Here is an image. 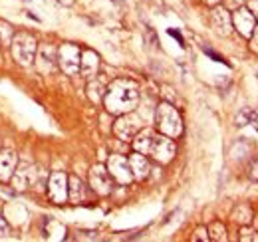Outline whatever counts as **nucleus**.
<instances>
[{
    "label": "nucleus",
    "instance_id": "nucleus-1",
    "mask_svg": "<svg viewBox=\"0 0 258 242\" xmlns=\"http://www.w3.org/2000/svg\"><path fill=\"white\" fill-rule=\"evenodd\" d=\"M103 103L109 113L115 115L129 113L139 103V86L131 80H115L109 84V88H105Z\"/></svg>",
    "mask_w": 258,
    "mask_h": 242
},
{
    "label": "nucleus",
    "instance_id": "nucleus-2",
    "mask_svg": "<svg viewBox=\"0 0 258 242\" xmlns=\"http://www.w3.org/2000/svg\"><path fill=\"white\" fill-rule=\"evenodd\" d=\"M10 46H12L14 60L18 62L20 66H30L34 62L38 46H36V38H34L30 32H18V34H14Z\"/></svg>",
    "mask_w": 258,
    "mask_h": 242
},
{
    "label": "nucleus",
    "instance_id": "nucleus-3",
    "mask_svg": "<svg viewBox=\"0 0 258 242\" xmlns=\"http://www.w3.org/2000/svg\"><path fill=\"white\" fill-rule=\"evenodd\" d=\"M157 127L167 137H179L183 133V121L171 103H161L157 107Z\"/></svg>",
    "mask_w": 258,
    "mask_h": 242
},
{
    "label": "nucleus",
    "instance_id": "nucleus-4",
    "mask_svg": "<svg viewBox=\"0 0 258 242\" xmlns=\"http://www.w3.org/2000/svg\"><path fill=\"white\" fill-rule=\"evenodd\" d=\"M80 60H82V52L76 44H62L58 48V66L68 76H74L80 70Z\"/></svg>",
    "mask_w": 258,
    "mask_h": 242
},
{
    "label": "nucleus",
    "instance_id": "nucleus-5",
    "mask_svg": "<svg viewBox=\"0 0 258 242\" xmlns=\"http://www.w3.org/2000/svg\"><path fill=\"white\" fill-rule=\"evenodd\" d=\"M36 68L42 74H52L58 68V48L52 44H40V48L36 50Z\"/></svg>",
    "mask_w": 258,
    "mask_h": 242
},
{
    "label": "nucleus",
    "instance_id": "nucleus-6",
    "mask_svg": "<svg viewBox=\"0 0 258 242\" xmlns=\"http://www.w3.org/2000/svg\"><path fill=\"white\" fill-rule=\"evenodd\" d=\"M141 129H143V123H141V119H139L137 115H133L131 111H129V113H123L119 119L115 121V125H113V133H115L119 139H123V141L133 139Z\"/></svg>",
    "mask_w": 258,
    "mask_h": 242
},
{
    "label": "nucleus",
    "instance_id": "nucleus-7",
    "mask_svg": "<svg viewBox=\"0 0 258 242\" xmlns=\"http://www.w3.org/2000/svg\"><path fill=\"white\" fill-rule=\"evenodd\" d=\"M107 171L109 175L121 185H129L133 181V173L129 167V159H125L123 155H111L107 161Z\"/></svg>",
    "mask_w": 258,
    "mask_h": 242
},
{
    "label": "nucleus",
    "instance_id": "nucleus-8",
    "mask_svg": "<svg viewBox=\"0 0 258 242\" xmlns=\"http://www.w3.org/2000/svg\"><path fill=\"white\" fill-rule=\"evenodd\" d=\"M175 151H177V147H175V143H173L171 137H167V135H155V139L151 143V149H149V155L155 161H159V163H169L175 157Z\"/></svg>",
    "mask_w": 258,
    "mask_h": 242
},
{
    "label": "nucleus",
    "instance_id": "nucleus-9",
    "mask_svg": "<svg viewBox=\"0 0 258 242\" xmlns=\"http://www.w3.org/2000/svg\"><path fill=\"white\" fill-rule=\"evenodd\" d=\"M232 26L240 32L244 38H250L252 32H254V26H256V20H254V14L244 8V6H238L234 10V16H232Z\"/></svg>",
    "mask_w": 258,
    "mask_h": 242
},
{
    "label": "nucleus",
    "instance_id": "nucleus-10",
    "mask_svg": "<svg viewBox=\"0 0 258 242\" xmlns=\"http://www.w3.org/2000/svg\"><path fill=\"white\" fill-rule=\"evenodd\" d=\"M90 185L97 195H109L111 193V175H109L107 167L94 165L90 171Z\"/></svg>",
    "mask_w": 258,
    "mask_h": 242
},
{
    "label": "nucleus",
    "instance_id": "nucleus-11",
    "mask_svg": "<svg viewBox=\"0 0 258 242\" xmlns=\"http://www.w3.org/2000/svg\"><path fill=\"white\" fill-rule=\"evenodd\" d=\"M36 177H38V169L34 165H30V163H20V167L14 171V175H12L10 181H12L16 191H24L30 185H34Z\"/></svg>",
    "mask_w": 258,
    "mask_h": 242
},
{
    "label": "nucleus",
    "instance_id": "nucleus-12",
    "mask_svg": "<svg viewBox=\"0 0 258 242\" xmlns=\"http://www.w3.org/2000/svg\"><path fill=\"white\" fill-rule=\"evenodd\" d=\"M48 193H50V199L56 203V205H62L68 199V179H66L64 173H52L50 179H48Z\"/></svg>",
    "mask_w": 258,
    "mask_h": 242
},
{
    "label": "nucleus",
    "instance_id": "nucleus-13",
    "mask_svg": "<svg viewBox=\"0 0 258 242\" xmlns=\"http://www.w3.org/2000/svg\"><path fill=\"white\" fill-rule=\"evenodd\" d=\"M211 20H213V28L221 36H228L232 32V20H230V14L226 12V8L215 6L211 12Z\"/></svg>",
    "mask_w": 258,
    "mask_h": 242
},
{
    "label": "nucleus",
    "instance_id": "nucleus-14",
    "mask_svg": "<svg viewBox=\"0 0 258 242\" xmlns=\"http://www.w3.org/2000/svg\"><path fill=\"white\" fill-rule=\"evenodd\" d=\"M18 157L12 149H2L0 151V181H10L14 171H16Z\"/></svg>",
    "mask_w": 258,
    "mask_h": 242
},
{
    "label": "nucleus",
    "instance_id": "nucleus-15",
    "mask_svg": "<svg viewBox=\"0 0 258 242\" xmlns=\"http://www.w3.org/2000/svg\"><path fill=\"white\" fill-rule=\"evenodd\" d=\"M129 167H131V173H133V179H145L147 175H149V171H151V167H149V161L145 159V155L143 153H133L131 157H129Z\"/></svg>",
    "mask_w": 258,
    "mask_h": 242
},
{
    "label": "nucleus",
    "instance_id": "nucleus-16",
    "mask_svg": "<svg viewBox=\"0 0 258 242\" xmlns=\"http://www.w3.org/2000/svg\"><path fill=\"white\" fill-rule=\"evenodd\" d=\"M97 68H99V58H97V54L94 50H86V52L82 54V60H80V70H82V74H84L86 78H94Z\"/></svg>",
    "mask_w": 258,
    "mask_h": 242
},
{
    "label": "nucleus",
    "instance_id": "nucleus-17",
    "mask_svg": "<svg viewBox=\"0 0 258 242\" xmlns=\"http://www.w3.org/2000/svg\"><path fill=\"white\" fill-rule=\"evenodd\" d=\"M155 139V133L151 129H141L135 137H133V149L137 153H143V155H149L151 149V143Z\"/></svg>",
    "mask_w": 258,
    "mask_h": 242
},
{
    "label": "nucleus",
    "instance_id": "nucleus-18",
    "mask_svg": "<svg viewBox=\"0 0 258 242\" xmlns=\"http://www.w3.org/2000/svg\"><path fill=\"white\" fill-rule=\"evenodd\" d=\"M86 195H88V189L84 187V183L80 181L76 175H72L68 179V197H70V201L72 203H82L86 199Z\"/></svg>",
    "mask_w": 258,
    "mask_h": 242
},
{
    "label": "nucleus",
    "instance_id": "nucleus-19",
    "mask_svg": "<svg viewBox=\"0 0 258 242\" xmlns=\"http://www.w3.org/2000/svg\"><path fill=\"white\" fill-rule=\"evenodd\" d=\"M236 125L238 127H244V125H252L258 131V109L252 107H244L238 115H236Z\"/></svg>",
    "mask_w": 258,
    "mask_h": 242
},
{
    "label": "nucleus",
    "instance_id": "nucleus-20",
    "mask_svg": "<svg viewBox=\"0 0 258 242\" xmlns=\"http://www.w3.org/2000/svg\"><path fill=\"white\" fill-rule=\"evenodd\" d=\"M88 95H90V99L94 101V103H101L103 101V95H105V86L101 84V82H90V86H88Z\"/></svg>",
    "mask_w": 258,
    "mask_h": 242
},
{
    "label": "nucleus",
    "instance_id": "nucleus-21",
    "mask_svg": "<svg viewBox=\"0 0 258 242\" xmlns=\"http://www.w3.org/2000/svg\"><path fill=\"white\" fill-rule=\"evenodd\" d=\"M12 38H14V32H12V26H10L8 22L0 20V44H2V46H10Z\"/></svg>",
    "mask_w": 258,
    "mask_h": 242
},
{
    "label": "nucleus",
    "instance_id": "nucleus-22",
    "mask_svg": "<svg viewBox=\"0 0 258 242\" xmlns=\"http://www.w3.org/2000/svg\"><path fill=\"white\" fill-rule=\"evenodd\" d=\"M211 238L213 240H226V230L221 222H213L211 224Z\"/></svg>",
    "mask_w": 258,
    "mask_h": 242
},
{
    "label": "nucleus",
    "instance_id": "nucleus-23",
    "mask_svg": "<svg viewBox=\"0 0 258 242\" xmlns=\"http://www.w3.org/2000/svg\"><path fill=\"white\" fill-rule=\"evenodd\" d=\"M234 216H240V218H236V220H240V222H248V220L252 218V212L248 211V207H238L236 212H234Z\"/></svg>",
    "mask_w": 258,
    "mask_h": 242
},
{
    "label": "nucleus",
    "instance_id": "nucleus-24",
    "mask_svg": "<svg viewBox=\"0 0 258 242\" xmlns=\"http://www.w3.org/2000/svg\"><path fill=\"white\" fill-rule=\"evenodd\" d=\"M242 236H240V240L248 242V240H254L258 242V232H254V230H250V228H242V232H240Z\"/></svg>",
    "mask_w": 258,
    "mask_h": 242
},
{
    "label": "nucleus",
    "instance_id": "nucleus-25",
    "mask_svg": "<svg viewBox=\"0 0 258 242\" xmlns=\"http://www.w3.org/2000/svg\"><path fill=\"white\" fill-rule=\"evenodd\" d=\"M10 234V224L0 216V236H8Z\"/></svg>",
    "mask_w": 258,
    "mask_h": 242
},
{
    "label": "nucleus",
    "instance_id": "nucleus-26",
    "mask_svg": "<svg viewBox=\"0 0 258 242\" xmlns=\"http://www.w3.org/2000/svg\"><path fill=\"white\" fill-rule=\"evenodd\" d=\"M250 46H252V50L258 54V26H254V32L250 36Z\"/></svg>",
    "mask_w": 258,
    "mask_h": 242
},
{
    "label": "nucleus",
    "instance_id": "nucleus-27",
    "mask_svg": "<svg viewBox=\"0 0 258 242\" xmlns=\"http://www.w3.org/2000/svg\"><path fill=\"white\" fill-rule=\"evenodd\" d=\"M195 240H209L207 230H205V228H197V230H195Z\"/></svg>",
    "mask_w": 258,
    "mask_h": 242
},
{
    "label": "nucleus",
    "instance_id": "nucleus-28",
    "mask_svg": "<svg viewBox=\"0 0 258 242\" xmlns=\"http://www.w3.org/2000/svg\"><path fill=\"white\" fill-rule=\"evenodd\" d=\"M248 10L254 14V18L258 16V0H248Z\"/></svg>",
    "mask_w": 258,
    "mask_h": 242
},
{
    "label": "nucleus",
    "instance_id": "nucleus-29",
    "mask_svg": "<svg viewBox=\"0 0 258 242\" xmlns=\"http://www.w3.org/2000/svg\"><path fill=\"white\" fill-rule=\"evenodd\" d=\"M226 2V6H228V8H238V6H242V2H244V0H225Z\"/></svg>",
    "mask_w": 258,
    "mask_h": 242
},
{
    "label": "nucleus",
    "instance_id": "nucleus-30",
    "mask_svg": "<svg viewBox=\"0 0 258 242\" xmlns=\"http://www.w3.org/2000/svg\"><path fill=\"white\" fill-rule=\"evenodd\" d=\"M250 179L258 181V161L254 163V165H250Z\"/></svg>",
    "mask_w": 258,
    "mask_h": 242
},
{
    "label": "nucleus",
    "instance_id": "nucleus-31",
    "mask_svg": "<svg viewBox=\"0 0 258 242\" xmlns=\"http://www.w3.org/2000/svg\"><path fill=\"white\" fill-rule=\"evenodd\" d=\"M169 34H171V36H175V38L179 40V44H181V46H185V42H183V38H181V34H179V32L173 30V28H171V30H169Z\"/></svg>",
    "mask_w": 258,
    "mask_h": 242
},
{
    "label": "nucleus",
    "instance_id": "nucleus-32",
    "mask_svg": "<svg viewBox=\"0 0 258 242\" xmlns=\"http://www.w3.org/2000/svg\"><path fill=\"white\" fill-rule=\"evenodd\" d=\"M205 2H207V4H211V6H215V4L219 2V0H205Z\"/></svg>",
    "mask_w": 258,
    "mask_h": 242
},
{
    "label": "nucleus",
    "instance_id": "nucleus-33",
    "mask_svg": "<svg viewBox=\"0 0 258 242\" xmlns=\"http://www.w3.org/2000/svg\"><path fill=\"white\" fill-rule=\"evenodd\" d=\"M24 2H28V4H30V2H40V0H24Z\"/></svg>",
    "mask_w": 258,
    "mask_h": 242
}]
</instances>
